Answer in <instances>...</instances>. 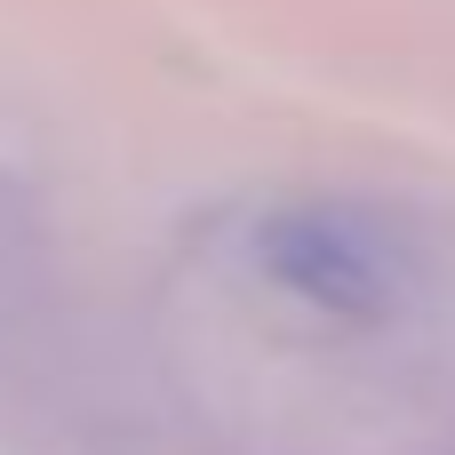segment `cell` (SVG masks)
Returning <instances> with one entry per match:
<instances>
[{
	"label": "cell",
	"instance_id": "6da1fadb",
	"mask_svg": "<svg viewBox=\"0 0 455 455\" xmlns=\"http://www.w3.org/2000/svg\"><path fill=\"white\" fill-rule=\"evenodd\" d=\"M248 264L264 288H280L288 304H304L336 328H384L416 296L408 240L352 200H288V208L256 216Z\"/></svg>",
	"mask_w": 455,
	"mask_h": 455
}]
</instances>
